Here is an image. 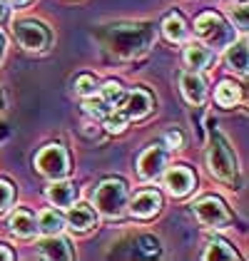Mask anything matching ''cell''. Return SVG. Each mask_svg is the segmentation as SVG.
<instances>
[{
  "mask_svg": "<svg viewBox=\"0 0 249 261\" xmlns=\"http://www.w3.org/2000/svg\"><path fill=\"white\" fill-rule=\"evenodd\" d=\"M155 40V28L147 22L137 25H107L100 33V42L120 60H132L142 55Z\"/></svg>",
  "mask_w": 249,
  "mask_h": 261,
  "instance_id": "6da1fadb",
  "label": "cell"
},
{
  "mask_svg": "<svg viewBox=\"0 0 249 261\" xmlns=\"http://www.w3.org/2000/svg\"><path fill=\"white\" fill-rule=\"evenodd\" d=\"M194 33L200 35L202 45L214 47V50H219V47H227L229 42L237 38L234 28H229L227 22L222 20L217 13H202V15L194 20Z\"/></svg>",
  "mask_w": 249,
  "mask_h": 261,
  "instance_id": "7a4b0ae2",
  "label": "cell"
},
{
  "mask_svg": "<svg viewBox=\"0 0 249 261\" xmlns=\"http://www.w3.org/2000/svg\"><path fill=\"white\" fill-rule=\"evenodd\" d=\"M207 164L209 172L222 181H234L237 179V157L232 154L227 140L219 132H212V144L207 152Z\"/></svg>",
  "mask_w": 249,
  "mask_h": 261,
  "instance_id": "3957f363",
  "label": "cell"
},
{
  "mask_svg": "<svg viewBox=\"0 0 249 261\" xmlns=\"http://www.w3.org/2000/svg\"><path fill=\"white\" fill-rule=\"evenodd\" d=\"M92 201H95V206L103 212L105 217H120L124 209V201H127V189H124L122 181L107 179L95 189Z\"/></svg>",
  "mask_w": 249,
  "mask_h": 261,
  "instance_id": "277c9868",
  "label": "cell"
},
{
  "mask_svg": "<svg viewBox=\"0 0 249 261\" xmlns=\"http://www.w3.org/2000/svg\"><path fill=\"white\" fill-rule=\"evenodd\" d=\"M35 167L42 177L47 179H62L70 169L67 162V152L62 149L60 144H47L45 149H40V154L35 157Z\"/></svg>",
  "mask_w": 249,
  "mask_h": 261,
  "instance_id": "5b68a950",
  "label": "cell"
},
{
  "mask_svg": "<svg viewBox=\"0 0 249 261\" xmlns=\"http://www.w3.org/2000/svg\"><path fill=\"white\" fill-rule=\"evenodd\" d=\"M13 33H15L18 42H20L25 50H35L38 53V50H45L47 42H50L47 30L35 20H18L13 25Z\"/></svg>",
  "mask_w": 249,
  "mask_h": 261,
  "instance_id": "8992f818",
  "label": "cell"
},
{
  "mask_svg": "<svg viewBox=\"0 0 249 261\" xmlns=\"http://www.w3.org/2000/svg\"><path fill=\"white\" fill-rule=\"evenodd\" d=\"M194 214L205 226H225L229 221L227 206L222 204V199L217 197H205L194 204Z\"/></svg>",
  "mask_w": 249,
  "mask_h": 261,
  "instance_id": "52a82bcc",
  "label": "cell"
},
{
  "mask_svg": "<svg viewBox=\"0 0 249 261\" xmlns=\"http://www.w3.org/2000/svg\"><path fill=\"white\" fill-rule=\"evenodd\" d=\"M165 164H167V152L162 147H150L140 154L137 160V172L142 179H157L162 172H165Z\"/></svg>",
  "mask_w": 249,
  "mask_h": 261,
  "instance_id": "ba28073f",
  "label": "cell"
},
{
  "mask_svg": "<svg viewBox=\"0 0 249 261\" xmlns=\"http://www.w3.org/2000/svg\"><path fill=\"white\" fill-rule=\"evenodd\" d=\"M165 187L169 194L185 197L187 192H192V187H194V174L187 167H172L165 174Z\"/></svg>",
  "mask_w": 249,
  "mask_h": 261,
  "instance_id": "9c48e42d",
  "label": "cell"
},
{
  "mask_svg": "<svg viewBox=\"0 0 249 261\" xmlns=\"http://www.w3.org/2000/svg\"><path fill=\"white\" fill-rule=\"evenodd\" d=\"M160 206H162V197L155 192V189H145V192H140L135 199H132V214L135 217H142V219H147V217H155L157 212H160Z\"/></svg>",
  "mask_w": 249,
  "mask_h": 261,
  "instance_id": "30bf717a",
  "label": "cell"
},
{
  "mask_svg": "<svg viewBox=\"0 0 249 261\" xmlns=\"http://www.w3.org/2000/svg\"><path fill=\"white\" fill-rule=\"evenodd\" d=\"M38 251L45 259H72V246L70 241L58 237V234H47V239L38 244Z\"/></svg>",
  "mask_w": 249,
  "mask_h": 261,
  "instance_id": "8fae6325",
  "label": "cell"
},
{
  "mask_svg": "<svg viewBox=\"0 0 249 261\" xmlns=\"http://www.w3.org/2000/svg\"><path fill=\"white\" fill-rule=\"evenodd\" d=\"M180 87H182L185 100L192 102V105H202L205 97H207V85H205V80L197 72H185L180 77Z\"/></svg>",
  "mask_w": 249,
  "mask_h": 261,
  "instance_id": "7c38bea8",
  "label": "cell"
},
{
  "mask_svg": "<svg viewBox=\"0 0 249 261\" xmlns=\"http://www.w3.org/2000/svg\"><path fill=\"white\" fill-rule=\"evenodd\" d=\"M75 197H78V187L72 184V181H55L47 187V199L53 206H70V204H75Z\"/></svg>",
  "mask_w": 249,
  "mask_h": 261,
  "instance_id": "4fadbf2b",
  "label": "cell"
},
{
  "mask_svg": "<svg viewBox=\"0 0 249 261\" xmlns=\"http://www.w3.org/2000/svg\"><path fill=\"white\" fill-rule=\"evenodd\" d=\"M8 226H10V231H13L15 237H22V239H28V237H33V234L38 231V221H35V217H33L28 209H18V212L10 217Z\"/></svg>",
  "mask_w": 249,
  "mask_h": 261,
  "instance_id": "5bb4252c",
  "label": "cell"
},
{
  "mask_svg": "<svg viewBox=\"0 0 249 261\" xmlns=\"http://www.w3.org/2000/svg\"><path fill=\"white\" fill-rule=\"evenodd\" d=\"M212 60H214V53H212V47L202 45V42H192V45H187V50H185V62H187V67H194V70H205V67H207Z\"/></svg>",
  "mask_w": 249,
  "mask_h": 261,
  "instance_id": "9a60e30c",
  "label": "cell"
},
{
  "mask_svg": "<svg viewBox=\"0 0 249 261\" xmlns=\"http://www.w3.org/2000/svg\"><path fill=\"white\" fill-rule=\"evenodd\" d=\"M67 224L75 229V231H85L95 224V212L87 206V204H78V206H67Z\"/></svg>",
  "mask_w": 249,
  "mask_h": 261,
  "instance_id": "2e32d148",
  "label": "cell"
},
{
  "mask_svg": "<svg viewBox=\"0 0 249 261\" xmlns=\"http://www.w3.org/2000/svg\"><path fill=\"white\" fill-rule=\"evenodd\" d=\"M227 67L239 75H247V40H232L227 45Z\"/></svg>",
  "mask_w": 249,
  "mask_h": 261,
  "instance_id": "e0dca14e",
  "label": "cell"
},
{
  "mask_svg": "<svg viewBox=\"0 0 249 261\" xmlns=\"http://www.w3.org/2000/svg\"><path fill=\"white\" fill-rule=\"evenodd\" d=\"M162 33H165V38L169 42H185L187 40V25H185V20H182V15H177V13L167 15L165 22H162Z\"/></svg>",
  "mask_w": 249,
  "mask_h": 261,
  "instance_id": "ac0fdd59",
  "label": "cell"
},
{
  "mask_svg": "<svg viewBox=\"0 0 249 261\" xmlns=\"http://www.w3.org/2000/svg\"><path fill=\"white\" fill-rule=\"evenodd\" d=\"M62 217L55 212V209H45L40 212V217H38V229L45 231V234H60L62 231Z\"/></svg>",
  "mask_w": 249,
  "mask_h": 261,
  "instance_id": "d6986e66",
  "label": "cell"
},
{
  "mask_svg": "<svg viewBox=\"0 0 249 261\" xmlns=\"http://www.w3.org/2000/svg\"><path fill=\"white\" fill-rule=\"evenodd\" d=\"M205 259L212 261V259H225V261H234L237 259V251L225 244V241H212L207 246V251H205Z\"/></svg>",
  "mask_w": 249,
  "mask_h": 261,
  "instance_id": "ffe728a7",
  "label": "cell"
},
{
  "mask_svg": "<svg viewBox=\"0 0 249 261\" xmlns=\"http://www.w3.org/2000/svg\"><path fill=\"white\" fill-rule=\"evenodd\" d=\"M214 97H217V102H219L222 107H234V105L239 102V87L232 85V82H222V85L217 87Z\"/></svg>",
  "mask_w": 249,
  "mask_h": 261,
  "instance_id": "44dd1931",
  "label": "cell"
},
{
  "mask_svg": "<svg viewBox=\"0 0 249 261\" xmlns=\"http://www.w3.org/2000/svg\"><path fill=\"white\" fill-rule=\"evenodd\" d=\"M100 97H103L110 107H115V102L122 97V87H120V82H107L103 90H100Z\"/></svg>",
  "mask_w": 249,
  "mask_h": 261,
  "instance_id": "7402d4cb",
  "label": "cell"
},
{
  "mask_svg": "<svg viewBox=\"0 0 249 261\" xmlns=\"http://www.w3.org/2000/svg\"><path fill=\"white\" fill-rule=\"evenodd\" d=\"M75 90H78V95L90 97V95H95L97 85H95V80H92L90 75H80V77H78V82H75Z\"/></svg>",
  "mask_w": 249,
  "mask_h": 261,
  "instance_id": "603a6c76",
  "label": "cell"
},
{
  "mask_svg": "<svg viewBox=\"0 0 249 261\" xmlns=\"http://www.w3.org/2000/svg\"><path fill=\"white\" fill-rule=\"evenodd\" d=\"M232 20H234L239 33H247V5H237L232 10Z\"/></svg>",
  "mask_w": 249,
  "mask_h": 261,
  "instance_id": "cb8c5ba5",
  "label": "cell"
},
{
  "mask_svg": "<svg viewBox=\"0 0 249 261\" xmlns=\"http://www.w3.org/2000/svg\"><path fill=\"white\" fill-rule=\"evenodd\" d=\"M10 201H13V187L0 179V212H5L10 206Z\"/></svg>",
  "mask_w": 249,
  "mask_h": 261,
  "instance_id": "d4e9b609",
  "label": "cell"
},
{
  "mask_svg": "<svg viewBox=\"0 0 249 261\" xmlns=\"http://www.w3.org/2000/svg\"><path fill=\"white\" fill-rule=\"evenodd\" d=\"M167 144H169L172 149H180V147H182V135H180L177 129H169V132H167Z\"/></svg>",
  "mask_w": 249,
  "mask_h": 261,
  "instance_id": "484cf974",
  "label": "cell"
},
{
  "mask_svg": "<svg viewBox=\"0 0 249 261\" xmlns=\"http://www.w3.org/2000/svg\"><path fill=\"white\" fill-rule=\"evenodd\" d=\"M0 259H3V261H10V259H13V254H10L8 249H3V246H0Z\"/></svg>",
  "mask_w": 249,
  "mask_h": 261,
  "instance_id": "4316f807",
  "label": "cell"
},
{
  "mask_svg": "<svg viewBox=\"0 0 249 261\" xmlns=\"http://www.w3.org/2000/svg\"><path fill=\"white\" fill-rule=\"evenodd\" d=\"M3 50H5V35L0 33V58H3Z\"/></svg>",
  "mask_w": 249,
  "mask_h": 261,
  "instance_id": "83f0119b",
  "label": "cell"
},
{
  "mask_svg": "<svg viewBox=\"0 0 249 261\" xmlns=\"http://www.w3.org/2000/svg\"><path fill=\"white\" fill-rule=\"evenodd\" d=\"M0 20H5V5H3V0H0Z\"/></svg>",
  "mask_w": 249,
  "mask_h": 261,
  "instance_id": "f1b7e54d",
  "label": "cell"
},
{
  "mask_svg": "<svg viewBox=\"0 0 249 261\" xmlns=\"http://www.w3.org/2000/svg\"><path fill=\"white\" fill-rule=\"evenodd\" d=\"M13 5H25V3H30V0H10Z\"/></svg>",
  "mask_w": 249,
  "mask_h": 261,
  "instance_id": "f546056e",
  "label": "cell"
},
{
  "mask_svg": "<svg viewBox=\"0 0 249 261\" xmlns=\"http://www.w3.org/2000/svg\"><path fill=\"white\" fill-rule=\"evenodd\" d=\"M232 3H237V5H247V0H232Z\"/></svg>",
  "mask_w": 249,
  "mask_h": 261,
  "instance_id": "4dcf8cb0",
  "label": "cell"
},
{
  "mask_svg": "<svg viewBox=\"0 0 249 261\" xmlns=\"http://www.w3.org/2000/svg\"><path fill=\"white\" fill-rule=\"evenodd\" d=\"M0 110H3V97H0Z\"/></svg>",
  "mask_w": 249,
  "mask_h": 261,
  "instance_id": "1f68e13d",
  "label": "cell"
}]
</instances>
